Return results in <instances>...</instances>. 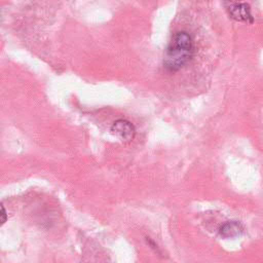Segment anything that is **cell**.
Segmentation results:
<instances>
[{"label":"cell","mask_w":263,"mask_h":263,"mask_svg":"<svg viewBox=\"0 0 263 263\" xmlns=\"http://www.w3.org/2000/svg\"><path fill=\"white\" fill-rule=\"evenodd\" d=\"M193 55V41L186 32H177L164 53L163 66L170 71H178L183 68Z\"/></svg>","instance_id":"6da1fadb"},{"label":"cell","mask_w":263,"mask_h":263,"mask_svg":"<svg viewBox=\"0 0 263 263\" xmlns=\"http://www.w3.org/2000/svg\"><path fill=\"white\" fill-rule=\"evenodd\" d=\"M111 133L121 142H129L135 138L136 128L128 120L118 119L112 124Z\"/></svg>","instance_id":"7a4b0ae2"},{"label":"cell","mask_w":263,"mask_h":263,"mask_svg":"<svg viewBox=\"0 0 263 263\" xmlns=\"http://www.w3.org/2000/svg\"><path fill=\"white\" fill-rule=\"evenodd\" d=\"M229 14L232 18L239 21V22H246V23H252L253 17L251 15L250 7L246 3H234L231 6H229Z\"/></svg>","instance_id":"3957f363"},{"label":"cell","mask_w":263,"mask_h":263,"mask_svg":"<svg viewBox=\"0 0 263 263\" xmlns=\"http://www.w3.org/2000/svg\"><path fill=\"white\" fill-rule=\"evenodd\" d=\"M219 232L225 238H233L243 233V226L237 221H227L220 227Z\"/></svg>","instance_id":"277c9868"},{"label":"cell","mask_w":263,"mask_h":263,"mask_svg":"<svg viewBox=\"0 0 263 263\" xmlns=\"http://www.w3.org/2000/svg\"><path fill=\"white\" fill-rule=\"evenodd\" d=\"M7 220V215H6V212H5V209L3 205H1V224L3 225Z\"/></svg>","instance_id":"5b68a950"}]
</instances>
